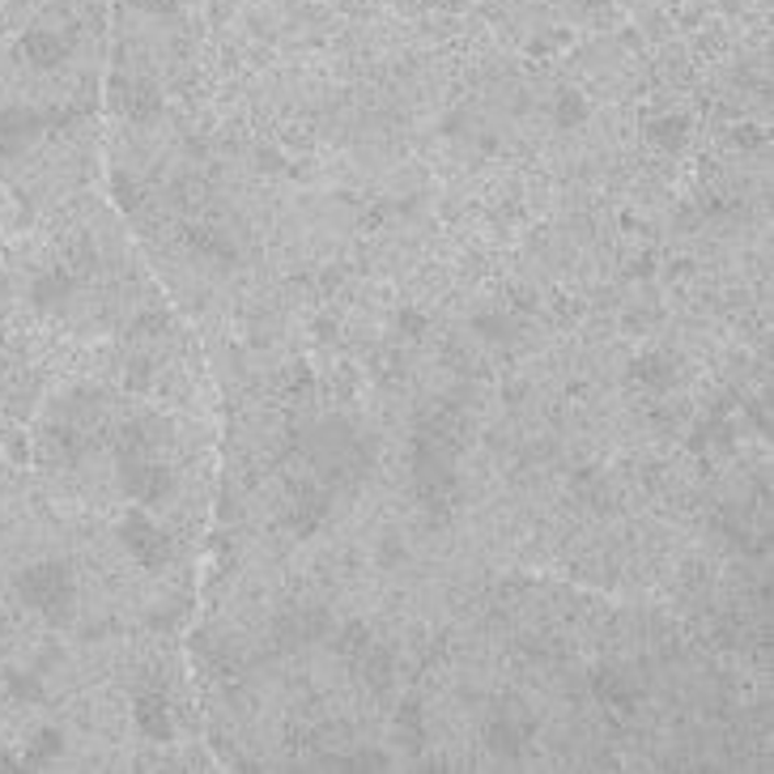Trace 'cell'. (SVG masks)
<instances>
[{
	"instance_id": "cell-1",
	"label": "cell",
	"mask_w": 774,
	"mask_h": 774,
	"mask_svg": "<svg viewBox=\"0 0 774 774\" xmlns=\"http://www.w3.org/2000/svg\"><path fill=\"white\" fill-rule=\"evenodd\" d=\"M18 592H22V600H26L31 608H38V613L52 617V622H60L72 608V583L65 566H35V570H26V574L18 579Z\"/></svg>"
},
{
	"instance_id": "cell-2",
	"label": "cell",
	"mask_w": 774,
	"mask_h": 774,
	"mask_svg": "<svg viewBox=\"0 0 774 774\" xmlns=\"http://www.w3.org/2000/svg\"><path fill=\"white\" fill-rule=\"evenodd\" d=\"M124 540H128V549L141 558L145 566H162L171 558V545H167V536L153 528L145 515H133L128 524H124Z\"/></svg>"
},
{
	"instance_id": "cell-3",
	"label": "cell",
	"mask_w": 774,
	"mask_h": 774,
	"mask_svg": "<svg viewBox=\"0 0 774 774\" xmlns=\"http://www.w3.org/2000/svg\"><path fill=\"white\" fill-rule=\"evenodd\" d=\"M26 56L35 60L38 69H56L65 56H69V43L60 35H52V31H35V35H26Z\"/></svg>"
},
{
	"instance_id": "cell-4",
	"label": "cell",
	"mask_w": 774,
	"mask_h": 774,
	"mask_svg": "<svg viewBox=\"0 0 774 774\" xmlns=\"http://www.w3.org/2000/svg\"><path fill=\"white\" fill-rule=\"evenodd\" d=\"M588 115V106H583V99H574V94H566L562 99V124H579Z\"/></svg>"
}]
</instances>
